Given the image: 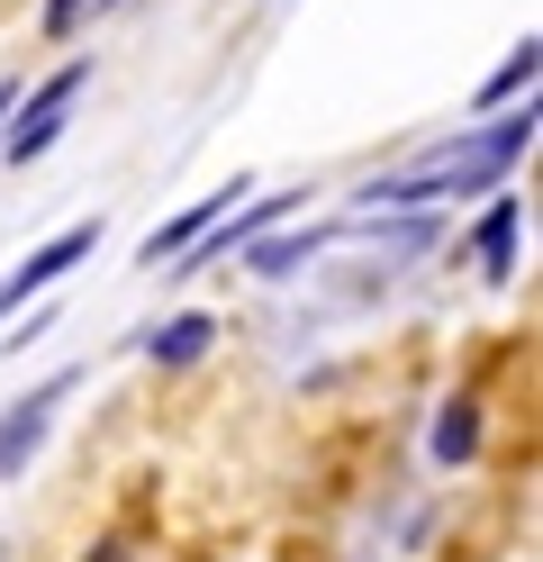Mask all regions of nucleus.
<instances>
[{
    "mask_svg": "<svg viewBox=\"0 0 543 562\" xmlns=\"http://www.w3.org/2000/svg\"><path fill=\"white\" fill-rule=\"evenodd\" d=\"M525 146H534V100H525V119H489V127H471V136H444V146H434V164L372 182V191H362V209H426V200L498 191L507 164H517Z\"/></svg>",
    "mask_w": 543,
    "mask_h": 562,
    "instance_id": "f257e3e1",
    "label": "nucleus"
},
{
    "mask_svg": "<svg viewBox=\"0 0 543 562\" xmlns=\"http://www.w3.org/2000/svg\"><path fill=\"white\" fill-rule=\"evenodd\" d=\"M82 82H91V64H82V55L55 64V74L27 91V110L0 127V155H10V164H36V155H46L55 136H64V119H72V100H82Z\"/></svg>",
    "mask_w": 543,
    "mask_h": 562,
    "instance_id": "f03ea898",
    "label": "nucleus"
},
{
    "mask_svg": "<svg viewBox=\"0 0 543 562\" xmlns=\"http://www.w3.org/2000/svg\"><path fill=\"white\" fill-rule=\"evenodd\" d=\"M72 381L82 372H55V381H36V391L0 417V481H19L27 463H36V445H46V427H55V408L72 400Z\"/></svg>",
    "mask_w": 543,
    "mask_h": 562,
    "instance_id": "7ed1b4c3",
    "label": "nucleus"
},
{
    "mask_svg": "<svg viewBox=\"0 0 543 562\" xmlns=\"http://www.w3.org/2000/svg\"><path fill=\"white\" fill-rule=\"evenodd\" d=\"M91 245H100V218H82V227H64L55 245H36V255H27V263H19L10 281H0V308H10V318H19V308H27L36 291H46V281H64L72 263L91 255Z\"/></svg>",
    "mask_w": 543,
    "mask_h": 562,
    "instance_id": "20e7f679",
    "label": "nucleus"
},
{
    "mask_svg": "<svg viewBox=\"0 0 543 562\" xmlns=\"http://www.w3.org/2000/svg\"><path fill=\"white\" fill-rule=\"evenodd\" d=\"M236 191H245V182H217V191H200L191 209H181V218H163L155 236H145V263H155V272H172V263H181V255H191V245H200V236L236 209Z\"/></svg>",
    "mask_w": 543,
    "mask_h": 562,
    "instance_id": "39448f33",
    "label": "nucleus"
},
{
    "mask_svg": "<svg viewBox=\"0 0 543 562\" xmlns=\"http://www.w3.org/2000/svg\"><path fill=\"white\" fill-rule=\"evenodd\" d=\"M517 218H525L517 191H498V200H489V218H480V272H489V281L517 272Z\"/></svg>",
    "mask_w": 543,
    "mask_h": 562,
    "instance_id": "423d86ee",
    "label": "nucleus"
},
{
    "mask_svg": "<svg viewBox=\"0 0 543 562\" xmlns=\"http://www.w3.org/2000/svg\"><path fill=\"white\" fill-rule=\"evenodd\" d=\"M534 74H543V46L525 37V46H517V55H507L498 74L480 82V119H489V110H507V100H534Z\"/></svg>",
    "mask_w": 543,
    "mask_h": 562,
    "instance_id": "0eeeda50",
    "label": "nucleus"
},
{
    "mask_svg": "<svg viewBox=\"0 0 543 562\" xmlns=\"http://www.w3.org/2000/svg\"><path fill=\"white\" fill-rule=\"evenodd\" d=\"M208 336H217V327L200 318V308H181V318H163L155 336H145V355H155V363H200V355H208Z\"/></svg>",
    "mask_w": 543,
    "mask_h": 562,
    "instance_id": "6e6552de",
    "label": "nucleus"
},
{
    "mask_svg": "<svg viewBox=\"0 0 543 562\" xmlns=\"http://www.w3.org/2000/svg\"><path fill=\"white\" fill-rule=\"evenodd\" d=\"M471 445H480V408L453 400L444 417H434V463H471Z\"/></svg>",
    "mask_w": 543,
    "mask_h": 562,
    "instance_id": "1a4fd4ad",
    "label": "nucleus"
},
{
    "mask_svg": "<svg viewBox=\"0 0 543 562\" xmlns=\"http://www.w3.org/2000/svg\"><path fill=\"white\" fill-rule=\"evenodd\" d=\"M317 245H326V236H263V245H245V263L281 281V272H299V263L317 255Z\"/></svg>",
    "mask_w": 543,
    "mask_h": 562,
    "instance_id": "9d476101",
    "label": "nucleus"
},
{
    "mask_svg": "<svg viewBox=\"0 0 543 562\" xmlns=\"http://www.w3.org/2000/svg\"><path fill=\"white\" fill-rule=\"evenodd\" d=\"M82 10H100V0H46V27H55V37H72V27H82Z\"/></svg>",
    "mask_w": 543,
    "mask_h": 562,
    "instance_id": "9b49d317",
    "label": "nucleus"
},
{
    "mask_svg": "<svg viewBox=\"0 0 543 562\" xmlns=\"http://www.w3.org/2000/svg\"><path fill=\"white\" fill-rule=\"evenodd\" d=\"M91 562H127V553H118V544H100V553H91Z\"/></svg>",
    "mask_w": 543,
    "mask_h": 562,
    "instance_id": "f8f14e48",
    "label": "nucleus"
},
{
    "mask_svg": "<svg viewBox=\"0 0 543 562\" xmlns=\"http://www.w3.org/2000/svg\"><path fill=\"white\" fill-rule=\"evenodd\" d=\"M0 110H10V82H0Z\"/></svg>",
    "mask_w": 543,
    "mask_h": 562,
    "instance_id": "ddd939ff",
    "label": "nucleus"
}]
</instances>
